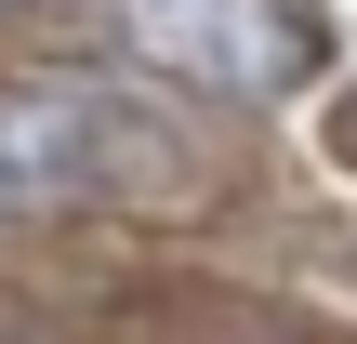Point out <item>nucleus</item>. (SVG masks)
<instances>
[{
  "mask_svg": "<svg viewBox=\"0 0 357 344\" xmlns=\"http://www.w3.org/2000/svg\"><path fill=\"white\" fill-rule=\"evenodd\" d=\"M106 27L199 93H278L305 66V0H106Z\"/></svg>",
  "mask_w": 357,
  "mask_h": 344,
  "instance_id": "obj_1",
  "label": "nucleus"
},
{
  "mask_svg": "<svg viewBox=\"0 0 357 344\" xmlns=\"http://www.w3.org/2000/svg\"><path fill=\"white\" fill-rule=\"evenodd\" d=\"M106 159H119V119L93 93H0V225L66 212L79 186H106Z\"/></svg>",
  "mask_w": 357,
  "mask_h": 344,
  "instance_id": "obj_2",
  "label": "nucleus"
}]
</instances>
